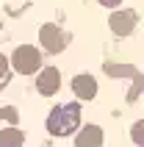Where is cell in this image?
<instances>
[{
  "label": "cell",
  "mask_w": 144,
  "mask_h": 147,
  "mask_svg": "<svg viewBox=\"0 0 144 147\" xmlns=\"http://www.w3.org/2000/svg\"><path fill=\"white\" fill-rule=\"evenodd\" d=\"M100 3H103V6H119L122 0H100Z\"/></svg>",
  "instance_id": "4fadbf2b"
},
{
  "label": "cell",
  "mask_w": 144,
  "mask_h": 147,
  "mask_svg": "<svg viewBox=\"0 0 144 147\" xmlns=\"http://www.w3.org/2000/svg\"><path fill=\"white\" fill-rule=\"evenodd\" d=\"M36 86H39V94H44V97L56 94V92H58V86H61V75H58V69H56V67H47V69L39 75Z\"/></svg>",
  "instance_id": "277c9868"
},
{
  "label": "cell",
  "mask_w": 144,
  "mask_h": 147,
  "mask_svg": "<svg viewBox=\"0 0 144 147\" xmlns=\"http://www.w3.org/2000/svg\"><path fill=\"white\" fill-rule=\"evenodd\" d=\"M6 67H8V58H6V56H0V78L6 75Z\"/></svg>",
  "instance_id": "7c38bea8"
},
{
  "label": "cell",
  "mask_w": 144,
  "mask_h": 147,
  "mask_svg": "<svg viewBox=\"0 0 144 147\" xmlns=\"http://www.w3.org/2000/svg\"><path fill=\"white\" fill-rule=\"evenodd\" d=\"M39 39H42V47L44 50L58 53V50H64V45H67V33L61 31V28H56V25H44Z\"/></svg>",
  "instance_id": "3957f363"
},
{
  "label": "cell",
  "mask_w": 144,
  "mask_h": 147,
  "mask_svg": "<svg viewBox=\"0 0 144 147\" xmlns=\"http://www.w3.org/2000/svg\"><path fill=\"white\" fill-rule=\"evenodd\" d=\"M133 22H136V14L133 11H116V14L111 17V31L116 33V36H128L130 31H133Z\"/></svg>",
  "instance_id": "52a82bcc"
},
{
  "label": "cell",
  "mask_w": 144,
  "mask_h": 147,
  "mask_svg": "<svg viewBox=\"0 0 144 147\" xmlns=\"http://www.w3.org/2000/svg\"><path fill=\"white\" fill-rule=\"evenodd\" d=\"M105 72H108V75H133V78H139L136 86H133V92L128 94V100H136V97H139V92H141V83H144V81H141V75H139L133 67H128V64H105Z\"/></svg>",
  "instance_id": "ba28073f"
},
{
  "label": "cell",
  "mask_w": 144,
  "mask_h": 147,
  "mask_svg": "<svg viewBox=\"0 0 144 147\" xmlns=\"http://www.w3.org/2000/svg\"><path fill=\"white\" fill-rule=\"evenodd\" d=\"M130 136H133V142H136L139 147H144V119H139V122L130 128Z\"/></svg>",
  "instance_id": "30bf717a"
},
{
  "label": "cell",
  "mask_w": 144,
  "mask_h": 147,
  "mask_svg": "<svg viewBox=\"0 0 144 147\" xmlns=\"http://www.w3.org/2000/svg\"><path fill=\"white\" fill-rule=\"evenodd\" d=\"M11 61H14V69H17V72L31 75L33 69H39V64H42V56H39V50L33 47V45H20V47L14 50Z\"/></svg>",
  "instance_id": "7a4b0ae2"
},
{
  "label": "cell",
  "mask_w": 144,
  "mask_h": 147,
  "mask_svg": "<svg viewBox=\"0 0 144 147\" xmlns=\"http://www.w3.org/2000/svg\"><path fill=\"white\" fill-rule=\"evenodd\" d=\"M75 147H103V131L97 125H83L75 139Z\"/></svg>",
  "instance_id": "8992f818"
},
{
  "label": "cell",
  "mask_w": 144,
  "mask_h": 147,
  "mask_svg": "<svg viewBox=\"0 0 144 147\" xmlns=\"http://www.w3.org/2000/svg\"><path fill=\"white\" fill-rule=\"evenodd\" d=\"M0 147H22V133L17 128H3L0 131Z\"/></svg>",
  "instance_id": "9c48e42d"
},
{
  "label": "cell",
  "mask_w": 144,
  "mask_h": 147,
  "mask_svg": "<svg viewBox=\"0 0 144 147\" xmlns=\"http://www.w3.org/2000/svg\"><path fill=\"white\" fill-rule=\"evenodd\" d=\"M72 92H75L78 100H92L97 92V81L92 75H75L72 78Z\"/></svg>",
  "instance_id": "5b68a950"
},
{
  "label": "cell",
  "mask_w": 144,
  "mask_h": 147,
  "mask_svg": "<svg viewBox=\"0 0 144 147\" xmlns=\"http://www.w3.org/2000/svg\"><path fill=\"white\" fill-rule=\"evenodd\" d=\"M0 117H3V119H8L11 125H14L17 119H20V114H17V108H11V106H8V108H3V111H0Z\"/></svg>",
  "instance_id": "8fae6325"
},
{
  "label": "cell",
  "mask_w": 144,
  "mask_h": 147,
  "mask_svg": "<svg viewBox=\"0 0 144 147\" xmlns=\"http://www.w3.org/2000/svg\"><path fill=\"white\" fill-rule=\"evenodd\" d=\"M80 122V106L78 103H67V106H58L50 111L47 117V131L53 136H69Z\"/></svg>",
  "instance_id": "6da1fadb"
}]
</instances>
